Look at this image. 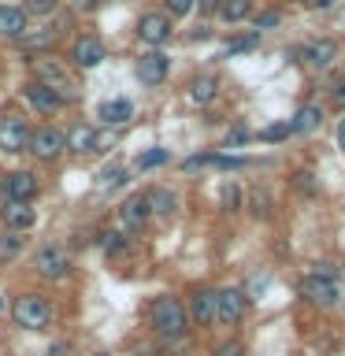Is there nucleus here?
<instances>
[{
    "label": "nucleus",
    "mask_w": 345,
    "mask_h": 356,
    "mask_svg": "<svg viewBox=\"0 0 345 356\" xmlns=\"http://www.w3.org/2000/svg\"><path fill=\"white\" fill-rule=\"evenodd\" d=\"M297 189H300V193H316V175L300 171V175H297Z\"/></svg>",
    "instance_id": "34"
},
{
    "label": "nucleus",
    "mask_w": 345,
    "mask_h": 356,
    "mask_svg": "<svg viewBox=\"0 0 345 356\" xmlns=\"http://www.w3.org/2000/svg\"><path fill=\"white\" fill-rule=\"evenodd\" d=\"M260 41L256 33H249V38H238V41H230V52H241V49H252V44Z\"/></svg>",
    "instance_id": "37"
},
{
    "label": "nucleus",
    "mask_w": 345,
    "mask_h": 356,
    "mask_svg": "<svg viewBox=\"0 0 345 356\" xmlns=\"http://www.w3.org/2000/svg\"><path fill=\"white\" fill-rule=\"evenodd\" d=\"M167 56L163 52H145L141 60H138V82L141 86H156V82H163L167 78Z\"/></svg>",
    "instance_id": "9"
},
{
    "label": "nucleus",
    "mask_w": 345,
    "mask_h": 356,
    "mask_svg": "<svg viewBox=\"0 0 345 356\" xmlns=\"http://www.w3.org/2000/svg\"><path fill=\"white\" fill-rule=\"evenodd\" d=\"M319 122H323L319 108H300L297 115H294V122H289V134H312Z\"/></svg>",
    "instance_id": "23"
},
{
    "label": "nucleus",
    "mask_w": 345,
    "mask_h": 356,
    "mask_svg": "<svg viewBox=\"0 0 345 356\" xmlns=\"http://www.w3.org/2000/svg\"><path fill=\"white\" fill-rule=\"evenodd\" d=\"M0 252H4V256H15V252H19V238H4V241H0Z\"/></svg>",
    "instance_id": "38"
},
{
    "label": "nucleus",
    "mask_w": 345,
    "mask_h": 356,
    "mask_svg": "<svg viewBox=\"0 0 345 356\" xmlns=\"http://www.w3.org/2000/svg\"><path fill=\"white\" fill-rule=\"evenodd\" d=\"M338 145H342V152H345V119L338 122Z\"/></svg>",
    "instance_id": "44"
},
{
    "label": "nucleus",
    "mask_w": 345,
    "mask_h": 356,
    "mask_svg": "<svg viewBox=\"0 0 345 356\" xmlns=\"http://www.w3.org/2000/svg\"><path fill=\"white\" fill-rule=\"evenodd\" d=\"M152 327L163 338H182L186 334V308L178 305L175 297H163L160 305L152 308Z\"/></svg>",
    "instance_id": "2"
},
{
    "label": "nucleus",
    "mask_w": 345,
    "mask_h": 356,
    "mask_svg": "<svg viewBox=\"0 0 345 356\" xmlns=\"http://www.w3.org/2000/svg\"><path fill=\"white\" fill-rule=\"evenodd\" d=\"M249 204H252V216H256V219H267V211H271V200H267L264 189H252Z\"/></svg>",
    "instance_id": "27"
},
{
    "label": "nucleus",
    "mask_w": 345,
    "mask_h": 356,
    "mask_svg": "<svg viewBox=\"0 0 345 356\" xmlns=\"http://www.w3.org/2000/svg\"><path fill=\"white\" fill-rule=\"evenodd\" d=\"M52 356H67V345H63V341H56V345H52Z\"/></svg>",
    "instance_id": "45"
},
{
    "label": "nucleus",
    "mask_w": 345,
    "mask_h": 356,
    "mask_svg": "<svg viewBox=\"0 0 345 356\" xmlns=\"http://www.w3.org/2000/svg\"><path fill=\"white\" fill-rule=\"evenodd\" d=\"M167 8H171L175 15H186V11L197 8V0H167Z\"/></svg>",
    "instance_id": "36"
},
{
    "label": "nucleus",
    "mask_w": 345,
    "mask_h": 356,
    "mask_svg": "<svg viewBox=\"0 0 345 356\" xmlns=\"http://www.w3.org/2000/svg\"><path fill=\"white\" fill-rule=\"evenodd\" d=\"M334 0H312V8H330Z\"/></svg>",
    "instance_id": "46"
},
{
    "label": "nucleus",
    "mask_w": 345,
    "mask_h": 356,
    "mask_svg": "<svg viewBox=\"0 0 345 356\" xmlns=\"http://www.w3.org/2000/svg\"><path fill=\"white\" fill-rule=\"evenodd\" d=\"M219 11H223V19H227V22H241L252 11V0H223Z\"/></svg>",
    "instance_id": "24"
},
{
    "label": "nucleus",
    "mask_w": 345,
    "mask_h": 356,
    "mask_svg": "<svg viewBox=\"0 0 345 356\" xmlns=\"http://www.w3.org/2000/svg\"><path fill=\"white\" fill-rule=\"evenodd\" d=\"M223 208H227V211H238V208H241L238 186H227V189H223Z\"/></svg>",
    "instance_id": "29"
},
{
    "label": "nucleus",
    "mask_w": 345,
    "mask_h": 356,
    "mask_svg": "<svg viewBox=\"0 0 345 356\" xmlns=\"http://www.w3.org/2000/svg\"><path fill=\"white\" fill-rule=\"evenodd\" d=\"M193 319L197 323H216V293H211V289H200L193 297Z\"/></svg>",
    "instance_id": "22"
},
{
    "label": "nucleus",
    "mask_w": 345,
    "mask_h": 356,
    "mask_svg": "<svg viewBox=\"0 0 345 356\" xmlns=\"http://www.w3.org/2000/svg\"><path fill=\"white\" fill-rule=\"evenodd\" d=\"M245 316V293L241 289H223V293H216V319L227 323V327H234Z\"/></svg>",
    "instance_id": "8"
},
{
    "label": "nucleus",
    "mask_w": 345,
    "mask_h": 356,
    "mask_svg": "<svg viewBox=\"0 0 345 356\" xmlns=\"http://www.w3.org/2000/svg\"><path fill=\"white\" fill-rule=\"evenodd\" d=\"M197 4H200V8H204V11H216V8L223 4V0H197Z\"/></svg>",
    "instance_id": "43"
},
{
    "label": "nucleus",
    "mask_w": 345,
    "mask_h": 356,
    "mask_svg": "<svg viewBox=\"0 0 345 356\" xmlns=\"http://www.w3.org/2000/svg\"><path fill=\"white\" fill-rule=\"evenodd\" d=\"M286 134H289V122H275V127H267L260 138H264V141H282Z\"/></svg>",
    "instance_id": "30"
},
{
    "label": "nucleus",
    "mask_w": 345,
    "mask_h": 356,
    "mask_svg": "<svg viewBox=\"0 0 345 356\" xmlns=\"http://www.w3.org/2000/svg\"><path fill=\"white\" fill-rule=\"evenodd\" d=\"M216 356H245V345L241 341H227V345H219Z\"/></svg>",
    "instance_id": "35"
},
{
    "label": "nucleus",
    "mask_w": 345,
    "mask_h": 356,
    "mask_svg": "<svg viewBox=\"0 0 345 356\" xmlns=\"http://www.w3.org/2000/svg\"><path fill=\"white\" fill-rule=\"evenodd\" d=\"M134 115V104L127 97H115V100H104V104H100V119L104 122H111V127H119V122H127Z\"/></svg>",
    "instance_id": "20"
},
{
    "label": "nucleus",
    "mask_w": 345,
    "mask_h": 356,
    "mask_svg": "<svg viewBox=\"0 0 345 356\" xmlns=\"http://www.w3.org/2000/svg\"><path fill=\"white\" fill-rule=\"evenodd\" d=\"M241 141H249V130H241V127H238V130H234L230 138H227V145H241Z\"/></svg>",
    "instance_id": "39"
},
{
    "label": "nucleus",
    "mask_w": 345,
    "mask_h": 356,
    "mask_svg": "<svg viewBox=\"0 0 345 356\" xmlns=\"http://www.w3.org/2000/svg\"><path fill=\"white\" fill-rule=\"evenodd\" d=\"M11 316H15V323H19V327H26V330H45L52 323V305L45 297H38V293H26V297L15 300Z\"/></svg>",
    "instance_id": "1"
},
{
    "label": "nucleus",
    "mask_w": 345,
    "mask_h": 356,
    "mask_svg": "<svg viewBox=\"0 0 345 356\" xmlns=\"http://www.w3.org/2000/svg\"><path fill=\"white\" fill-rule=\"evenodd\" d=\"M145 219H149L145 197H130L127 204H119V222H122V230H141Z\"/></svg>",
    "instance_id": "14"
},
{
    "label": "nucleus",
    "mask_w": 345,
    "mask_h": 356,
    "mask_svg": "<svg viewBox=\"0 0 345 356\" xmlns=\"http://www.w3.org/2000/svg\"><path fill=\"white\" fill-rule=\"evenodd\" d=\"M33 267H38L41 278H63L67 271H71V252L63 249V245H45V249H38V256H33Z\"/></svg>",
    "instance_id": "4"
},
{
    "label": "nucleus",
    "mask_w": 345,
    "mask_h": 356,
    "mask_svg": "<svg viewBox=\"0 0 345 356\" xmlns=\"http://www.w3.org/2000/svg\"><path fill=\"white\" fill-rule=\"evenodd\" d=\"M22 49L26 52H38V49H49V44L56 41V30H38V33H22Z\"/></svg>",
    "instance_id": "25"
},
{
    "label": "nucleus",
    "mask_w": 345,
    "mask_h": 356,
    "mask_svg": "<svg viewBox=\"0 0 345 356\" xmlns=\"http://www.w3.org/2000/svg\"><path fill=\"white\" fill-rule=\"evenodd\" d=\"M297 293L316 308H330L342 300V289H338V278H327V275H308L305 282L297 286Z\"/></svg>",
    "instance_id": "3"
},
{
    "label": "nucleus",
    "mask_w": 345,
    "mask_h": 356,
    "mask_svg": "<svg viewBox=\"0 0 345 356\" xmlns=\"http://www.w3.org/2000/svg\"><path fill=\"white\" fill-rule=\"evenodd\" d=\"M74 63L78 67H97L100 60H104V44H100L97 38H93V33H89V38H78L74 41Z\"/></svg>",
    "instance_id": "12"
},
{
    "label": "nucleus",
    "mask_w": 345,
    "mask_h": 356,
    "mask_svg": "<svg viewBox=\"0 0 345 356\" xmlns=\"http://www.w3.org/2000/svg\"><path fill=\"white\" fill-rule=\"evenodd\" d=\"M38 193V178H33L30 171H15V175H8V200H26Z\"/></svg>",
    "instance_id": "15"
},
{
    "label": "nucleus",
    "mask_w": 345,
    "mask_h": 356,
    "mask_svg": "<svg viewBox=\"0 0 345 356\" xmlns=\"http://www.w3.org/2000/svg\"><path fill=\"white\" fill-rule=\"evenodd\" d=\"M334 104H342V108H345V82L334 89Z\"/></svg>",
    "instance_id": "42"
},
{
    "label": "nucleus",
    "mask_w": 345,
    "mask_h": 356,
    "mask_svg": "<svg viewBox=\"0 0 345 356\" xmlns=\"http://www.w3.org/2000/svg\"><path fill=\"white\" fill-rule=\"evenodd\" d=\"M275 22H278V11H264V15H260V26H264V30L275 26Z\"/></svg>",
    "instance_id": "41"
},
{
    "label": "nucleus",
    "mask_w": 345,
    "mask_h": 356,
    "mask_svg": "<svg viewBox=\"0 0 345 356\" xmlns=\"http://www.w3.org/2000/svg\"><path fill=\"white\" fill-rule=\"evenodd\" d=\"M100 245H104L108 252H119V249H122V245H127V241H122L119 234H111V230H108V234H100Z\"/></svg>",
    "instance_id": "33"
},
{
    "label": "nucleus",
    "mask_w": 345,
    "mask_h": 356,
    "mask_svg": "<svg viewBox=\"0 0 345 356\" xmlns=\"http://www.w3.org/2000/svg\"><path fill=\"white\" fill-rule=\"evenodd\" d=\"M138 38L145 44H163L167 38H171V22H167L163 15H145L138 22Z\"/></svg>",
    "instance_id": "11"
},
{
    "label": "nucleus",
    "mask_w": 345,
    "mask_h": 356,
    "mask_svg": "<svg viewBox=\"0 0 345 356\" xmlns=\"http://www.w3.org/2000/svg\"><path fill=\"white\" fill-rule=\"evenodd\" d=\"M63 145H67V149H74V152H97L100 134H97V127H86V122H78V127L67 130Z\"/></svg>",
    "instance_id": "10"
},
{
    "label": "nucleus",
    "mask_w": 345,
    "mask_h": 356,
    "mask_svg": "<svg viewBox=\"0 0 345 356\" xmlns=\"http://www.w3.org/2000/svg\"><path fill=\"white\" fill-rule=\"evenodd\" d=\"M145 208H149V216H171L178 208V197L171 189H149L145 193Z\"/></svg>",
    "instance_id": "17"
},
{
    "label": "nucleus",
    "mask_w": 345,
    "mask_h": 356,
    "mask_svg": "<svg viewBox=\"0 0 345 356\" xmlns=\"http://www.w3.org/2000/svg\"><path fill=\"white\" fill-rule=\"evenodd\" d=\"M33 74H38V86H49L52 93H60V97L71 89V74H67V67L60 60L38 56V60H33Z\"/></svg>",
    "instance_id": "5"
},
{
    "label": "nucleus",
    "mask_w": 345,
    "mask_h": 356,
    "mask_svg": "<svg viewBox=\"0 0 345 356\" xmlns=\"http://www.w3.org/2000/svg\"><path fill=\"white\" fill-rule=\"evenodd\" d=\"M0 33H4V38H22V33H26V11L22 8H0Z\"/></svg>",
    "instance_id": "19"
},
{
    "label": "nucleus",
    "mask_w": 345,
    "mask_h": 356,
    "mask_svg": "<svg viewBox=\"0 0 345 356\" xmlns=\"http://www.w3.org/2000/svg\"><path fill=\"white\" fill-rule=\"evenodd\" d=\"M216 93H219V82L211 74H200V78L189 82V100H193V104H211Z\"/></svg>",
    "instance_id": "21"
},
{
    "label": "nucleus",
    "mask_w": 345,
    "mask_h": 356,
    "mask_svg": "<svg viewBox=\"0 0 345 356\" xmlns=\"http://www.w3.org/2000/svg\"><path fill=\"white\" fill-rule=\"evenodd\" d=\"M208 163H211V167H219V171H238L245 160H241V156H211Z\"/></svg>",
    "instance_id": "28"
},
{
    "label": "nucleus",
    "mask_w": 345,
    "mask_h": 356,
    "mask_svg": "<svg viewBox=\"0 0 345 356\" xmlns=\"http://www.w3.org/2000/svg\"><path fill=\"white\" fill-rule=\"evenodd\" d=\"M4 222L11 230H30L33 222H38V211L30 204H22V200H8L4 204Z\"/></svg>",
    "instance_id": "13"
},
{
    "label": "nucleus",
    "mask_w": 345,
    "mask_h": 356,
    "mask_svg": "<svg viewBox=\"0 0 345 356\" xmlns=\"http://www.w3.org/2000/svg\"><path fill=\"white\" fill-rule=\"evenodd\" d=\"M26 141H30V130H26V122H22L19 115H4V119H0V149H4V152H19V149H26Z\"/></svg>",
    "instance_id": "7"
},
{
    "label": "nucleus",
    "mask_w": 345,
    "mask_h": 356,
    "mask_svg": "<svg viewBox=\"0 0 345 356\" xmlns=\"http://www.w3.org/2000/svg\"><path fill=\"white\" fill-rule=\"evenodd\" d=\"M211 156H193V160H186V171H197V167H204Z\"/></svg>",
    "instance_id": "40"
},
{
    "label": "nucleus",
    "mask_w": 345,
    "mask_h": 356,
    "mask_svg": "<svg viewBox=\"0 0 345 356\" xmlns=\"http://www.w3.org/2000/svg\"><path fill=\"white\" fill-rule=\"evenodd\" d=\"M26 100H30V108H38V111H56V108L63 104L60 93H52L49 86H38V82L26 86Z\"/></svg>",
    "instance_id": "18"
},
{
    "label": "nucleus",
    "mask_w": 345,
    "mask_h": 356,
    "mask_svg": "<svg viewBox=\"0 0 345 356\" xmlns=\"http://www.w3.org/2000/svg\"><path fill=\"white\" fill-rule=\"evenodd\" d=\"M52 8H56V0H26V11H33V15H49Z\"/></svg>",
    "instance_id": "32"
},
{
    "label": "nucleus",
    "mask_w": 345,
    "mask_h": 356,
    "mask_svg": "<svg viewBox=\"0 0 345 356\" xmlns=\"http://www.w3.org/2000/svg\"><path fill=\"white\" fill-rule=\"evenodd\" d=\"M300 56H305V63H312V67H330V63H334V56H338V44L323 38V41L305 44V52H300Z\"/></svg>",
    "instance_id": "16"
},
{
    "label": "nucleus",
    "mask_w": 345,
    "mask_h": 356,
    "mask_svg": "<svg viewBox=\"0 0 345 356\" xmlns=\"http://www.w3.org/2000/svg\"><path fill=\"white\" fill-rule=\"evenodd\" d=\"M156 163H167V149H152L138 160V167H156Z\"/></svg>",
    "instance_id": "31"
},
{
    "label": "nucleus",
    "mask_w": 345,
    "mask_h": 356,
    "mask_svg": "<svg viewBox=\"0 0 345 356\" xmlns=\"http://www.w3.org/2000/svg\"><path fill=\"white\" fill-rule=\"evenodd\" d=\"M30 152L38 156V160H56L67 145H63V134L60 130H52V127H45V130H38V134H30Z\"/></svg>",
    "instance_id": "6"
},
{
    "label": "nucleus",
    "mask_w": 345,
    "mask_h": 356,
    "mask_svg": "<svg viewBox=\"0 0 345 356\" xmlns=\"http://www.w3.org/2000/svg\"><path fill=\"white\" fill-rule=\"evenodd\" d=\"M122 178H127V167H122V163H108L104 171H100V186L111 189V186H119Z\"/></svg>",
    "instance_id": "26"
}]
</instances>
